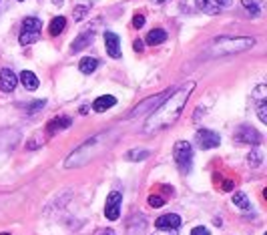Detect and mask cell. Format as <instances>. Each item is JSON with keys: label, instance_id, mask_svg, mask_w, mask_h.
Wrapping results in <instances>:
<instances>
[{"label": "cell", "instance_id": "9c48e42d", "mask_svg": "<svg viewBox=\"0 0 267 235\" xmlns=\"http://www.w3.org/2000/svg\"><path fill=\"white\" fill-rule=\"evenodd\" d=\"M105 46H107L109 56L121 58V40H119V36L115 32H111V30L105 32Z\"/></svg>", "mask_w": 267, "mask_h": 235}, {"label": "cell", "instance_id": "e575fe53", "mask_svg": "<svg viewBox=\"0 0 267 235\" xmlns=\"http://www.w3.org/2000/svg\"><path fill=\"white\" fill-rule=\"evenodd\" d=\"M0 235H10V233H0Z\"/></svg>", "mask_w": 267, "mask_h": 235}, {"label": "cell", "instance_id": "277c9868", "mask_svg": "<svg viewBox=\"0 0 267 235\" xmlns=\"http://www.w3.org/2000/svg\"><path fill=\"white\" fill-rule=\"evenodd\" d=\"M121 203H123V193H119V191L109 193V197L105 201V217L111 221H117L121 215Z\"/></svg>", "mask_w": 267, "mask_h": 235}, {"label": "cell", "instance_id": "d4e9b609", "mask_svg": "<svg viewBox=\"0 0 267 235\" xmlns=\"http://www.w3.org/2000/svg\"><path fill=\"white\" fill-rule=\"evenodd\" d=\"M44 105H46V101H34L32 105H28V107H26V113H28V115H34V113H36L38 109H42Z\"/></svg>", "mask_w": 267, "mask_h": 235}, {"label": "cell", "instance_id": "8fae6325", "mask_svg": "<svg viewBox=\"0 0 267 235\" xmlns=\"http://www.w3.org/2000/svg\"><path fill=\"white\" fill-rule=\"evenodd\" d=\"M71 117H64V115H60V117H54L52 121H48V125H46V133L52 137L54 133H58V131H62V129H69L71 127Z\"/></svg>", "mask_w": 267, "mask_h": 235}, {"label": "cell", "instance_id": "30bf717a", "mask_svg": "<svg viewBox=\"0 0 267 235\" xmlns=\"http://www.w3.org/2000/svg\"><path fill=\"white\" fill-rule=\"evenodd\" d=\"M16 85H18V79H16V74H14L10 68L0 70V91L12 93V91L16 89Z\"/></svg>", "mask_w": 267, "mask_h": 235}, {"label": "cell", "instance_id": "d6986e66", "mask_svg": "<svg viewBox=\"0 0 267 235\" xmlns=\"http://www.w3.org/2000/svg\"><path fill=\"white\" fill-rule=\"evenodd\" d=\"M64 26H66V18L64 16H54L52 22H50V26H48V32L52 36H56V34H60L64 30Z\"/></svg>", "mask_w": 267, "mask_h": 235}, {"label": "cell", "instance_id": "44dd1931", "mask_svg": "<svg viewBox=\"0 0 267 235\" xmlns=\"http://www.w3.org/2000/svg\"><path fill=\"white\" fill-rule=\"evenodd\" d=\"M40 38V32H20V44L22 46H26V44H32V42H36Z\"/></svg>", "mask_w": 267, "mask_h": 235}, {"label": "cell", "instance_id": "52a82bcc", "mask_svg": "<svg viewBox=\"0 0 267 235\" xmlns=\"http://www.w3.org/2000/svg\"><path fill=\"white\" fill-rule=\"evenodd\" d=\"M155 227L161 231H177L181 227V217L177 213H165L155 221Z\"/></svg>", "mask_w": 267, "mask_h": 235}, {"label": "cell", "instance_id": "603a6c76", "mask_svg": "<svg viewBox=\"0 0 267 235\" xmlns=\"http://www.w3.org/2000/svg\"><path fill=\"white\" fill-rule=\"evenodd\" d=\"M151 153L149 151H129L127 153V159L129 161H141V159H147Z\"/></svg>", "mask_w": 267, "mask_h": 235}, {"label": "cell", "instance_id": "9a60e30c", "mask_svg": "<svg viewBox=\"0 0 267 235\" xmlns=\"http://www.w3.org/2000/svg\"><path fill=\"white\" fill-rule=\"evenodd\" d=\"M42 30V20L36 16H26L22 22V32H40Z\"/></svg>", "mask_w": 267, "mask_h": 235}, {"label": "cell", "instance_id": "f546056e", "mask_svg": "<svg viewBox=\"0 0 267 235\" xmlns=\"http://www.w3.org/2000/svg\"><path fill=\"white\" fill-rule=\"evenodd\" d=\"M133 46H135V50H137V52H141V50H143V40H141V38H139V40H135Z\"/></svg>", "mask_w": 267, "mask_h": 235}, {"label": "cell", "instance_id": "4fadbf2b", "mask_svg": "<svg viewBox=\"0 0 267 235\" xmlns=\"http://www.w3.org/2000/svg\"><path fill=\"white\" fill-rule=\"evenodd\" d=\"M115 105H117V99H115L113 95H105V97L95 99L93 111H95V113H105L107 109H111V107H115Z\"/></svg>", "mask_w": 267, "mask_h": 235}, {"label": "cell", "instance_id": "836d02e7", "mask_svg": "<svg viewBox=\"0 0 267 235\" xmlns=\"http://www.w3.org/2000/svg\"><path fill=\"white\" fill-rule=\"evenodd\" d=\"M155 2H165V0H155Z\"/></svg>", "mask_w": 267, "mask_h": 235}, {"label": "cell", "instance_id": "e0dca14e", "mask_svg": "<svg viewBox=\"0 0 267 235\" xmlns=\"http://www.w3.org/2000/svg\"><path fill=\"white\" fill-rule=\"evenodd\" d=\"M165 40H167V32H165L163 28H153V30L147 34V42L153 44V46H155V44H163Z\"/></svg>", "mask_w": 267, "mask_h": 235}, {"label": "cell", "instance_id": "5b68a950", "mask_svg": "<svg viewBox=\"0 0 267 235\" xmlns=\"http://www.w3.org/2000/svg\"><path fill=\"white\" fill-rule=\"evenodd\" d=\"M195 141H197V145H199L203 151H207V149L219 147L221 137H219L215 131H211V129H199L197 135H195Z\"/></svg>", "mask_w": 267, "mask_h": 235}, {"label": "cell", "instance_id": "d6a6232c", "mask_svg": "<svg viewBox=\"0 0 267 235\" xmlns=\"http://www.w3.org/2000/svg\"><path fill=\"white\" fill-rule=\"evenodd\" d=\"M231 187H233V185H231V181H225V183H223V189H225V191H229Z\"/></svg>", "mask_w": 267, "mask_h": 235}, {"label": "cell", "instance_id": "d590c367", "mask_svg": "<svg viewBox=\"0 0 267 235\" xmlns=\"http://www.w3.org/2000/svg\"><path fill=\"white\" fill-rule=\"evenodd\" d=\"M18 2H24V0H18Z\"/></svg>", "mask_w": 267, "mask_h": 235}, {"label": "cell", "instance_id": "3957f363", "mask_svg": "<svg viewBox=\"0 0 267 235\" xmlns=\"http://www.w3.org/2000/svg\"><path fill=\"white\" fill-rule=\"evenodd\" d=\"M173 159L181 173H189L193 163V147L187 141H177L173 147Z\"/></svg>", "mask_w": 267, "mask_h": 235}, {"label": "cell", "instance_id": "484cf974", "mask_svg": "<svg viewBox=\"0 0 267 235\" xmlns=\"http://www.w3.org/2000/svg\"><path fill=\"white\" fill-rule=\"evenodd\" d=\"M147 201H149V205H151V207H163V205H165V199H163V197H159V195H151Z\"/></svg>", "mask_w": 267, "mask_h": 235}, {"label": "cell", "instance_id": "8992f818", "mask_svg": "<svg viewBox=\"0 0 267 235\" xmlns=\"http://www.w3.org/2000/svg\"><path fill=\"white\" fill-rule=\"evenodd\" d=\"M233 137H235V141L245 143V145H259V143H261V135L257 133V129L247 127V125L239 127V129H237V133H235Z\"/></svg>", "mask_w": 267, "mask_h": 235}, {"label": "cell", "instance_id": "4316f807", "mask_svg": "<svg viewBox=\"0 0 267 235\" xmlns=\"http://www.w3.org/2000/svg\"><path fill=\"white\" fill-rule=\"evenodd\" d=\"M87 12H89L87 6H77V8H75V20H83Z\"/></svg>", "mask_w": 267, "mask_h": 235}, {"label": "cell", "instance_id": "ac0fdd59", "mask_svg": "<svg viewBox=\"0 0 267 235\" xmlns=\"http://www.w3.org/2000/svg\"><path fill=\"white\" fill-rule=\"evenodd\" d=\"M241 4L247 8V12L253 16V18H257L259 14H261V8H263V0H241Z\"/></svg>", "mask_w": 267, "mask_h": 235}, {"label": "cell", "instance_id": "7c38bea8", "mask_svg": "<svg viewBox=\"0 0 267 235\" xmlns=\"http://www.w3.org/2000/svg\"><path fill=\"white\" fill-rule=\"evenodd\" d=\"M93 38H95V32H91V30H83L75 40H73V52H79V50H83L85 46H89L91 42H93Z\"/></svg>", "mask_w": 267, "mask_h": 235}, {"label": "cell", "instance_id": "7402d4cb", "mask_svg": "<svg viewBox=\"0 0 267 235\" xmlns=\"http://www.w3.org/2000/svg\"><path fill=\"white\" fill-rule=\"evenodd\" d=\"M261 161H263V155L259 153V149L255 147L249 155H247V163H249V167H259L261 165Z\"/></svg>", "mask_w": 267, "mask_h": 235}, {"label": "cell", "instance_id": "83f0119b", "mask_svg": "<svg viewBox=\"0 0 267 235\" xmlns=\"http://www.w3.org/2000/svg\"><path fill=\"white\" fill-rule=\"evenodd\" d=\"M133 26L135 28H143V26H145V16H143V14H135Z\"/></svg>", "mask_w": 267, "mask_h": 235}, {"label": "cell", "instance_id": "ba28073f", "mask_svg": "<svg viewBox=\"0 0 267 235\" xmlns=\"http://www.w3.org/2000/svg\"><path fill=\"white\" fill-rule=\"evenodd\" d=\"M197 6L207 14H217L231 6V0H197Z\"/></svg>", "mask_w": 267, "mask_h": 235}, {"label": "cell", "instance_id": "cb8c5ba5", "mask_svg": "<svg viewBox=\"0 0 267 235\" xmlns=\"http://www.w3.org/2000/svg\"><path fill=\"white\" fill-rule=\"evenodd\" d=\"M257 115H259V121H261V123H267V105H265V101H259V105H257Z\"/></svg>", "mask_w": 267, "mask_h": 235}, {"label": "cell", "instance_id": "ffe728a7", "mask_svg": "<svg viewBox=\"0 0 267 235\" xmlns=\"http://www.w3.org/2000/svg\"><path fill=\"white\" fill-rule=\"evenodd\" d=\"M233 205H235V207H239V209H243V211H249V207H251V203H249L247 195H245V193H241V191L233 193Z\"/></svg>", "mask_w": 267, "mask_h": 235}, {"label": "cell", "instance_id": "f1b7e54d", "mask_svg": "<svg viewBox=\"0 0 267 235\" xmlns=\"http://www.w3.org/2000/svg\"><path fill=\"white\" fill-rule=\"evenodd\" d=\"M191 235H209V229H207V227H203V225H199V227H193Z\"/></svg>", "mask_w": 267, "mask_h": 235}, {"label": "cell", "instance_id": "4dcf8cb0", "mask_svg": "<svg viewBox=\"0 0 267 235\" xmlns=\"http://www.w3.org/2000/svg\"><path fill=\"white\" fill-rule=\"evenodd\" d=\"M95 235H115V231H113V229H107V227H105V229H99V231H97Z\"/></svg>", "mask_w": 267, "mask_h": 235}, {"label": "cell", "instance_id": "6da1fadb", "mask_svg": "<svg viewBox=\"0 0 267 235\" xmlns=\"http://www.w3.org/2000/svg\"><path fill=\"white\" fill-rule=\"evenodd\" d=\"M193 89H195V83L189 81L187 85H183L181 89L171 93V97H167L155 111H151L149 119L145 121V133H155V131H163V129L171 127L179 119L181 111L185 109Z\"/></svg>", "mask_w": 267, "mask_h": 235}, {"label": "cell", "instance_id": "5bb4252c", "mask_svg": "<svg viewBox=\"0 0 267 235\" xmlns=\"http://www.w3.org/2000/svg\"><path fill=\"white\" fill-rule=\"evenodd\" d=\"M18 81L22 83V87H24L26 91H36L38 85H40V83H38V76H36L32 70H22Z\"/></svg>", "mask_w": 267, "mask_h": 235}, {"label": "cell", "instance_id": "2e32d148", "mask_svg": "<svg viewBox=\"0 0 267 235\" xmlns=\"http://www.w3.org/2000/svg\"><path fill=\"white\" fill-rule=\"evenodd\" d=\"M97 68H99V60H97L95 56H85V58L79 62V70L85 72V74H91V72H95Z\"/></svg>", "mask_w": 267, "mask_h": 235}, {"label": "cell", "instance_id": "7a4b0ae2", "mask_svg": "<svg viewBox=\"0 0 267 235\" xmlns=\"http://www.w3.org/2000/svg\"><path fill=\"white\" fill-rule=\"evenodd\" d=\"M251 46H255V38H249V36H219L209 46V54L211 56H225V54L249 50Z\"/></svg>", "mask_w": 267, "mask_h": 235}, {"label": "cell", "instance_id": "1f68e13d", "mask_svg": "<svg viewBox=\"0 0 267 235\" xmlns=\"http://www.w3.org/2000/svg\"><path fill=\"white\" fill-rule=\"evenodd\" d=\"M175 233H177V231H161V229H159L155 235H175Z\"/></svg>", "mask_w": 267, "mask_h": 235}, {"label": "cell", "instance_id": "8d00e7d4", "mask_svg": "<svg viewBox=\"0 0 267 235\" xmlns=\"http://www.w3.org/2000/svg\"><path fill=\"white\" fill-rule=\"evenodd\" d=\"M0 6H2V0H0Z\"/></svg>", "mask_w": 267, "mask_h": 235}]
</instances>
